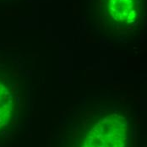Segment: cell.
<instances>
[{
    "mask_svg": "<svg viewBox=\"0 0 147 147\" xmlns=\"http://www.w3.org/2000/svg\"><path fill=\"white\" fill-rule=\"evenodd\" d=\"M129 137L127 118L112 113L98 120L89 129L80 147H128Z\"/></svg>",
    "mask_w": 147,
    "mask_h": 147,
    "instance_id": "obj_1",
    "label": "cell"
},
{
    "mask_svg": "<svg viewBox=\"0 0 147 147\" xmlns=\"http://www.w3.org/2000/svg\"><path fill=\"white\" fill-rule=\"evenodd\" d=\"M15 110L14 96L6 83L0 80V129L8 126Z\"/></svg>",
    "mask_w": 147,
    "mask_h": 147,
    "instance_id": "obj_2",
    "label": "cell"
}]
</instances>
